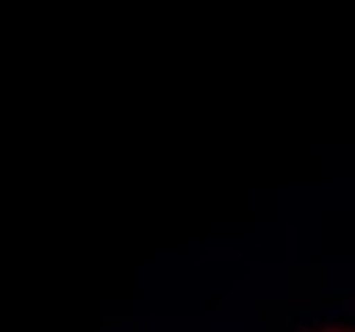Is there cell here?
<instances>
[{
    "label": "cell",
    "instance_id": "6da1fadb",
    "mask_svg": "<svg viewBox=\"0 0 355 332\" xmlns=\"http://www.w3.org/2000/svg\"><path fill=\"white\" fill-rule=\"evenodd\" d=\"M303 332H355V326H349V322H319V326H309Z\"/></svg>",
    "mask_w": 355,
    "mask_h": 332
}]
</instances>
